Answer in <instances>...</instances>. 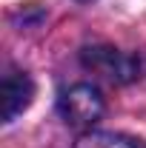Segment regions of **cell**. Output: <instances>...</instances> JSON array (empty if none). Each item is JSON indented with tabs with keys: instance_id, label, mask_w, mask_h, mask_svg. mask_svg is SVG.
Returning a JSON list of instances; mask_svg holds the SVG:
<instances>
[{
	"instance_id": "obj_4",
	"label": "cell",
	"mask_w": 146,
	"mask_h": 148,
	"mask_svg": "<svg viewBox=\"0 0 146 148\" xmlns=\"http://www.w3.org/2000/svg\"><path fill=\"white\" fill-rule=\"evenodd\" d=\"M74 148H146L140 140H132L123 134H86Z\"/></svg>"
},
{
	"instance_id": "obj_3",
	"label": "cell",
	"mask_w": 146,
	"mask_h": 148,
	"mask_svg": "<svg viewBox=\"0 0 146 148\" xmlns=\"http://www.w3.org/2000/svg\"><path fill=\"white\" fill-rule=\"evenodd\" d=\"M35 97V83L26 71H6L3 74V91H0V100H3V120L12 123L17 114L29 108Z\"/></svg>"
},
{
	"instance_id": "obj_2",
	"label": "cell",
	"mask_w": 146,
	"mask_h": 148,
	"mask_svg": "<svg viewBox=\"0 0 146 148\" xmlns=\"http://www.w3.org/2000/svg\"><path fill=\"white\" fill-rule=\"evenodd\" d=\"M83 66L92 69L95 74L106 77L109 83H129L135 74H138V66L135 60L112 46H89L83 49Z\"/></svg>"
},
{
	"instance_id": "obj_1",
	"label": "cell",
	"mask_w": 146,
	"mask_h": 148,
	"mask_svg": "<svg viewBox=\"0 0 146 148\" xmlns=\"http://www.w3.org/2000/svg\"><path fill=\"white\" fill-rule=\"evenodd\" d=\"M57 106H60L63 120L72 128H89V125H95L103 117V97L89 83H74V86H69L66 91L60 94Z\"/></svg>"
}]
</instances>
